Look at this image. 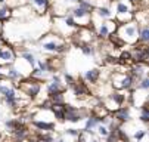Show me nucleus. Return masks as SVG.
Listing matches in <instances>:
<instances>
[{"mask_svg":"<svg viewBox=\"0 0 149 142\" xmlns=\"http://www.w3.org/2000/svg\"><path fill=\"white\" fill-rule=\"evenodd\" d=\"M139 22H125V24H121L117 27V34L118 37L123 40L125 45H134L137 42V34H139Z\"/></svg>","mask_w":149,"mask_h":142,"instance_id":"1","label":"nucleus"},{"mask_svg":"<svg viewBox=\"0 0 149 142\" xmlns=\"http://www.w3.org/2000/svg\"><path fill=\"white\" fill-rule=\"evenodd\" d=\"M18 87L24 92V95H27L30 99H36L37 95L40 93L41 90V86H40V82L38 80H34V78H27V80H19V85Z\"/></svg>","mask_w":149,"mask_h":142,"instance_id":"2","label":"nucleus"},{"mask_svg":"<svg viewBox=\"0 0 149 142\" xmlns=\"http://www.w3.org/2000/svg\"><path fill=\"white\" fill-rule=\"evenodd\" d=\"M133 85H134V78L130 76V74H125V73H121V71H117L112 74V86L118 90H130L133 89Z\"/></svg>","mask_w":149,"mask_h":142,"instance_id":"3","label":"nucleus"},{"mask_svg":"<svg viewBox=\"0 0 149 142\" xmlns=\"http://www.w3.org/2000/svg\"><path fill=\"white\" fill-rule=\"evenodd\" d=\"M50 38L49 40H41V48L46 52H53V53H58L59 52V48L63 45V40L59 38V37H53V34H47Z\"/></svg>","mask_w":149,"mask_h":142,"instance_id":"4","label":"nucleus"},{"mask_svg":"<svg viewBox=\"0 0 149 142\" xmlns=\"http://www.w3.org/2000/svg\"><path fill=\"white\" fill-rule=\"evenodd\" d=\"M63 114H65V120L72 121V123H78V121L83 118L84 111L78 110L77 107H72V105H65V104H63Z\"/></svg>","mask_w":149,"mask_h":142,"instance_id":"5","label":"nucleus"},{"mask_svg":"<svg viewBox=\"0 0 149 142\" xmlns=\"http://www.w3.org/2000/svg\"><path fill=\"white\" fill-rule=\"evenodd\" d=\"M117 31V22L115 21H108V22H102L97 28V37L99 38H108V36H111L112 33Z\"/></svg>","mask_w":149,"mask_h":142,"instance_id":"6","label":"nucleus"},{"mask_svg":"<svg viewBox=\"0 0 149 142\" xmlns=\"http://www.w3.org/2000/svg\"><path fill=\"white\" fill-rule=\"evenodd\" d=\"M15 61V49L8 46L0 49V65H12Z\"/></svg>","mask_w":149,"mask_h":142,"instance_id":"7","label":"nucleus"},{"mask_svg":"<svg viewBox=\"0 0 149 142\" xmlns=\"http://www.w3.org/2000/svg\"><path fill=\"white\" fill-rule=\"evenodd\" d=\"M71 89H72V92H74V95H75L77 98H89V96L92 95V92H90L87 83H84V82H75V83L71 86Z\"/></svg>","mask_w":149,"mask_h":142,"instance_id":"8","label":"nucleus"},{"mask_svg":"<svg viewBox=\"0 0 149 142\" xmlns=\"http://www.w3.org/2000/svg\"><path fill=\"white\" fill-rule=\"evenodd\" d=\"M112 115L115 117L117 121H120V123L129 121V120L132 118V115H130V108H129V107H124V105H121L120 108H117L115 111H112Z\"/></svg>","mask_w":149,"mask_h":142,"instance_id":"9","label":"nucleus"},{"mask_svg":"<svg viewBox=\"0 0 149 142\" xmlns=\"http://www.w3.org/2000/svg\"><path fill=\"white\" fill-rule=\"evenodd\" d=\"M33 125L38 129V130H45V132H52L53 129H55V123H52V121H49V123H47V121H45V120H33Z\"/></svg>","mask_w":149,"mask_h":142,"instance_id":"10","label":"nucleus"},{"mask_svg":"<svg viewBox=\"0 0 149 142\" xmlns=\"http://www.w3.org/2000/svg\"><path fill=\"white\" fill-rule=\"evenodd\" d=\"M99 77H100V71L97 68H92L84 74V80H86L87 83H93V85L99 82Z\"/></svg>","mask_w":149,"mask_h":142,"instance_id":"11","label":"nucleus"},{"mask_svg":"<svg viewBox=\"0 0 149 142\" xmlns=\"http://www.w3.org/2000/svg\"><path fill=\"white\" fill-rule=\"evenodd\" d=\"M148 42H149V28H148V25L145 24V25L139 27V34H137V42H136V43H143V45H146Z\"/></svg>","mask_w":149,"mask_h":142,"instance_id":"12","label":"nucleus"},{"mask_svg":"<svg viewBox=\"0 0 149 142\" xmlns=\"http://www.w3.org/2000/svg\"><path fill=\"white\" fill-rule=\"evenodd\" d=\"M95 12H96V15L99 16V18H102V19H108V18H111V15H112V12H111V9L108 8V6H97L96 9H93Z\"/></svg>","mask_w":149,"mask_h":142,"instance_id":"13","label":"nucleus"},{"mask_svg":"<svg viewBox=\"0 0 149 142\" xmlns=\"http://www.w3.org/2000/svg\"><path fill=\"white\" fill-rule=\"evenodd\" d=\"M59 92H63V86L61 85V82H55V80H52V82L47 85V93H49V96L53 95V93H59Z\"/></svg>","mask_w":149,"mask_h":142,"instance_id":"14","label":"nucleus"},{"mask_svg":"<svg viewBox=\"0 0 149 142\" xmlns=\"http://www.w3.org/2000/svg\"><path fill=\"white\" fill-rule=\"evenodd\" d=\"M31 3L37 8L40 13H43L49 9V0H31Z\"/></svg>","mask_w":149,"mask_h":142,"instance_id":"15","label":"nucleus"},{"mask_svg":"<svg viewBox=\"0 0 149 142\" xmlns=\"http://www.w3.org/2000/svg\"><path fill=\"white\" fill-rule=\"evenodd\" d=\"M130 10H133L132 9V3H129L127 0L117 3V13H125V12H130Z\"/></svg>","mask_w":149,"mask_h":142,"instance_id":"16","label":"nucleus"},{"mask_svg":"<svg viewBox=\"0 0 149 142\" xmlns=\"http://www.w3.org/2000/svg\"><path fill=\"white\" fill-rule=\"evenodd\" d=\"M99 125V120H97V117L95 115V114H92V115H89L87 117V121H86V126H84V130H92L95 126H97Z\"/></svg>","mask_w":149,"mask_h":142,"instance_id":"17","label":"nucleus"},{"mask_svg":"<svg viewBox=\"0 0 149 142\" xmlns=\"http://www.w3.org/2000/svg\"><path fill=\"white\" fill-rule=\"evenodd\" d=\"M12 15V10L9 6L3 5V6H0V22H5L6 19H9Z\"/></svg>","mask_w":149,"mask_h":142,"instance_id":"18","label":"nucleus"},{"mask_svg":"<svg viewBox=\"0 0 149 142\" xmlns=\"http://www.w3.org/2000/svg\"><path fill=\"white\" fill-rule=\"evenodd\" d=\"M49 99L52 101V104H58V105L65 104V96H63V92L53 93V95H50V96H49Z\"/></svg>","mask_w":149,"mask_h":142,"instance_id":"19","label":"nucleus"},{"mask_svg":"<svg viewBox=\"0 0 149 142\" xmlns=\"http://www.w3.org/2000/svg\"><path fill=\"white\" fill-rule=\"evenodd\" d=\"M21 58H22L25 62L30 65V67H34V64H36V58H34V55L33 53H30V52H27V50H24L22 53H21Z\"/></svg>","mask_w":149,"mask_h":142,"instance_id":"20","label":"nucleus"},{"mask_svg":"<svg viewBox=\"0 0 149 142\" xmlns=\"http://www.w3.org/2000/svg\"><path fill=\"white\" fill-rule=\"evenodd\" d=\"M80 49H81V52H83L84 55H87V56L95 55V52H96V49H95V46H93L92 43H84V45L80 46Z\"/></svg>","mask_w":149,"mask_h":142,"instance_id":"21","label":"nucleus"},{"mask_svg":"<svg viewBox=\"0 0 149 142\" xmlns=\"http://www.w3.org/2000/svg\"><path fill=\"white\" fill-rule=\"evenodd\" d=\"M137 87H139V89H142V90H148V87H149V78H148L146 76H143V77L139 80Z\"/></svg>","mask_w":149,"mask_h":142,"instance_id":"22","label":"nucleus"},{"mask_svg":"<svg viewBox=\"0 0 149 142\" xmlns=\"http://www.w3.org/2000/svg\"><path fill=\"white\" fill-rule=\"evenodd\" d=\"M97 133H99L100 136L106 138V136H108V133H109V130H108V127L103 126V125H97Z\"/></svg>","mask_w":149,"mask_h":142,"instance_id":"23","label":"nucleus"},{"mask_svg":"<svg viewBox=\"0 0 149 142\" xmlns=\"http://www.w3.org/2000/svg\"><path fill=\"white\" fill-rule=\"evenodd\" d=\"M38 70H41V71H45V73H49V65H47V61L45 59V61H38Z\"/></svg>","mask_w":149,"mask_h":142,"instance_id":"24","label":"nucleus"},{"mask_svg":"<svg viewBox=\"0 0 149 142\" xmlns=\"http://www.w3.org/2000/svg\"><path fill=\"white\" fill-rule=\"evenodd\" d=\"M50 108H52V101H50V99H46V101H43V102H41V110L50 111Z\"/></svg>","mask_w":149,"mask_h":142,"instance_id":"25","label":"nucleus"},{"mask_svg":"<svg viewBox=\"0 0 149 142\" xmlns=\"http://www.w3.org/2000/svg\"><path fill=\"white\" fill-rule=\"evenodd\" d=\"M145 135H146V132H145V130H137V132L133 135V138H134L136 141H142V139L145 138Z\"/></svg>","mask_w":149,"mask_h":142,"instance_id":"26","label":"nucleus"},{"mask_svg":"<svg viewBox=\"0 0 149 142\" xmlns=\"http://www.w3.org/2000/svg\"><path fill=\"white\" fill-rule=\"evenodd\" d=\"M67 135H70V136H78V133H80V130H77V129H67V132H65Z\"/></svg>","mask_w":149,"mask_h":142,"instance_id":"27","label":"nucleus"},{"mask_svg":"<svg viewBox=\"0 0 149 142\" xmlns=\"http://www.w3.org/2000/svg\"><path fill=\"white\" fill-rule=\"evenodd\" d=\"M129 3H132V5H139L140 3V0H127Z\"/></svg>","mask_w":149,"mask_h":142,"instance_id":"28","label":"nucleus"},{"mask_svg":"<svg viewBox=\"0 0 149 142\" xmlns=\"http://www.w3.org/2000/svg\"><path fill=\"white\" fill-rule=\"evenodd\" d=\"M58 142H67V141H65V139H59Z\"/></svg>","mask_w":149,"mask_h":142,"instance_id":"29","label":"nucleus"},{"mask_svg":"<svg viewBox=\"0 0 149 142\" xmlns=\"http://www.w3.org/2000/svg\"><path fill=\"white\" fill-rule=\"evenodd\" d=\"M71 2H75V3H78V2H81V0H71Z\"/></svg>","mask_w":149,"mask_h":142,"instance_id":"30","label":"nucleus"},{"mask_svg":"<svg viewBox=\"0 0 149 142\" xmlns=\"http://www.w3.org/2000/svg\"><path fill=\"white\" fill-rule=\"evenodd\" d=\"M0 3H5V0H0Z\"/></svg>","mask_w":149,"mask_h":142,"instance_id":"31","label":"nucleus"},{"mask_svg":"<svg viewBox=\"0 0 149 142\" xmlns=\"http://www.w3.org/2000/svg\"><path fill=\"white\" fill-rule=\"evenodd\" d=\"M0 138H2V133H0Z\"/></svg>","mask_w":149,"mask_h":142,"instance_id":"32","label":"nucleus"},{"mask_svg":"<svg viewBox=\"0 0 149 142\" xmlns=\"http://www.w3.org/2000/svg\"><path fill=\"white\" fill-rule=\"evenodd\" d=\"M0 49H2V46H0Z\"/></svg>","mask_w":149,"mask_h":142,"instance_id":"33","label":"nucleus"}]
</instances>
